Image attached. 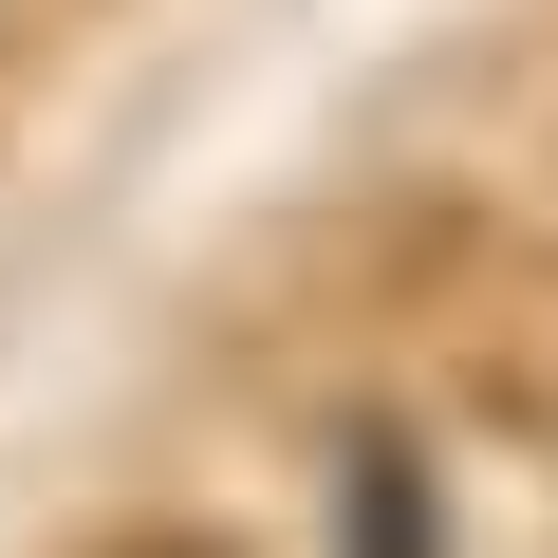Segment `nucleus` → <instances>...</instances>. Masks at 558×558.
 <instances>
[{
	"label": "nucleus",
	"mask_w": 558,
	"mask_h": 558,
	"mask_svg": "<svg viewBox=\"0 0 558 558\" xmlns=\"http://www.w3.org/2000/svg\"><path fill=\"white\" fill-rule=\"evenodd\" d=\"M336 558H447V502H428V465L373 428V447H336Z\"/></svg>",
	"instance_id": "nucleus-1"
}]
</instances>
